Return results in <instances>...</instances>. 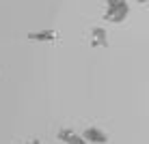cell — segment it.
Returning a JSON list of instances; mask_svg holds the SVG:
<instances>
[{
    "mask_svg": "<svg viewBox=\"0 0 149 144\" xmlns=\"http://www.w3.org/2000/svg\"><path fill=\"white\" fill-rule=\"evenodd\" d=\"M130 15V2L127 0H106L104 2V19L110 24H121Z\"/></svg>",
    "mask_w": 149,
    "mask_h": 144,
    "instance_id": "cell-1",
    "label": "cell"
},
{
    "mask_svg": "<svg viewBox=\"0 0 149 144\" xmlns=\"http://www.w3.org/2000/svg\"><path fill=\"white\" fill-rule=\"evenodd\" d=\"M80 136H82V140H84L86 144H108V140H110L108 133H106L104 129H100V127H95V125L86 127Z\"/></svg>",
    "mask_w": 149,
    "mask_h": 144,
    "instance_id": "cell-2",
    "label": "cell"
},
{
    "mask_svg": "<svg viewBox=\"0 0 149 144\" xmlns=\"http://www.w3.org/2000/svg\"><path fill=\"white\" fill-rule=\"evenodd\" d=\"M28 41H35V43H52V41L58 39V30L54 28H43V30H33V32L26 34Z\"/></svg>",
    "mask_w": 149,
    "mask_h": 144,
    "instance_id": "cell-3",
    "label": "cell"
},
{
    "mask_svg": "<svg viewBox=\"0 0 149 144\" xmlns=\"http://www.w3.org/2000/svg\"><path fill=\"white\" fill-rule=\"evenodd\" d=\"M89 43L91 48H108V32L104 26H93L89 30Z\"/></svg>",
    "mask_w": 149,
    "mask_h": 144,
    "instance_id": "cell-4",
    "label": "cell"
},
{
    "mask_svg": "<svg viewBox=\"0 0 149 144\" xmlns=\"http://www.w3.org/2000/svg\"><path fill=\"white\" fill-rule=\"evenodd\" d=\"M56 138H58L63 144H86L84 140H82V136L78 131L69 129V127H63V129H58V133H56Z\"/></svg>",
    "mask_w": 149,
    "mask_h": 144,
    "instance_id": "cell-5",
    "label": "cell"
},
{
    "mask_svg": "<svg viewBox=\"0 0 149 144\" xmlns=\"http://www.w3.org/2000/svg\"><path fill=\"white\" fill-rule=\"evenodd\" d=\"M26 144H41V140H39V138H33V140L26 142Z\"/></svg>",
    "mask_w": 149,
    "mask_h": 144,
    "instance_id": "cell-6",
    "label": "cell"
}]
</instances>
